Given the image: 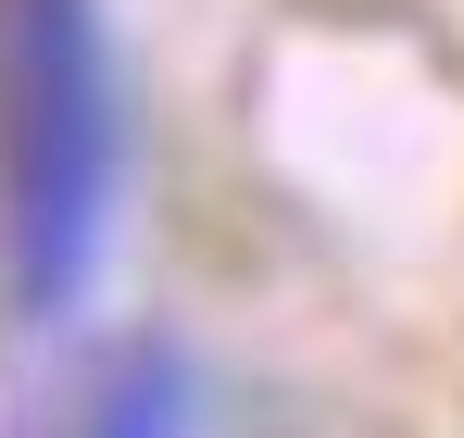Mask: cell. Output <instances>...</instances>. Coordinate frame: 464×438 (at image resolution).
<instances>
[{
	"label": "cell",
	"mask_w": 464,
	"mask_h": 438,
	"mask_svg": "<svg viewBox=\"0 0 464 438\" xmlns=\"http://www.w3.org/2000/svg\"><path fill=\"white\" fill-rule=\"evenodd\" d=\"M76 438H201V376H188V351H163V338H126L113 364L88 376Z\"/></svg>",
	"instance_id": "2"
},
{
	"label": "cell",
	"mask_w": 464,
	"mask_h": 438,
	"mask_svg": "<svg viewBox=\"0 0 464 438\" xmlns=\"http://www.w3.org/2000/svg\"><path fill=\"white\" fill-rule=\"evenodd\" d=\"M126 214V75L101 0H0V300L63 326Z\"/></svg>",
	"instance_id": "1"
}]
</instances>
